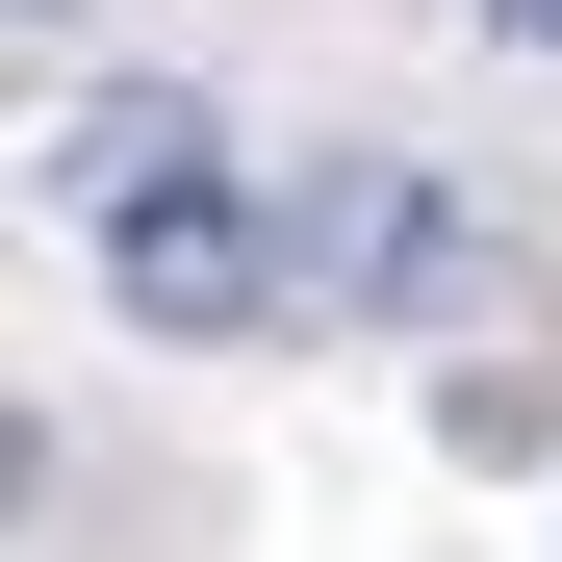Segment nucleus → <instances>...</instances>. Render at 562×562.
Instances as JSON below:
<instances>
[{
    "instance_id": "3",
    "label": "nucleus",
    "mask_w": 562,
    "mask_h": 562,
    "mask_svg": "<svg viewBox=\"0 0 562 562\" xmlns=\"http://www.w3.org/2000/svg\"><path fill=\"white\" fill-rule=\"evenodd\" d=\"M52 154H77V205H103V179H179V154H231V128L179 103V77H103V103H77Z\"/></svg>"
},
{
    "instance_id": "4",
    "label": "nucleus",
    "mask_w": 562,
    "mask_h": 562,
    "mask_svg": "<svg viewBox=\"0 0 562 562\" xmlns=\"http://www.w3.org/2000/svg\"><path fill=\"white\" fill-rule=\"evenodd\" d=\"M486 52H562V0H486Z\"/></svg>"
},
{
    "instance_id": "2",
    "label": "nucleus",
    "mask_w": 562,
    "mask_h": 562,
    "mask_svg": "<svg viewBox=\"0 0 562 562\" xmlns=\"http://www.w3.org/2000/svg\"><path fill=\"white\" fill-rule=\"evenodd\" d=\"M307 281L333 307H460L486 281V205L460 179H307Z\"/></svg>"
},
{
    "instance_id": "5",
    "label": "nucleus",
    "mask_w": 562,
    "mask_h": 562,
    "mask_svg": "<svg viewBox=\"0 0 562 562\" xmlns=\"http://www.w3.org/2000/svg\"><path fill=\"white\" fill-rule=\"evenodd\" d=\"M26 26H77V0H26Z\"/></svg>"
},
{
    "instance_id": "1",
    "label": "nucleus",
    "mask_w": 562,
    "mask_h": 562,
    "mask_svg": "<svg viewBox=\"0 0 562 562\" xmlns=\"http://www.w3.org/2000/svg\"><path fill=\"white\" fill-rule=\"evenodd\" d=\"M103 307H128V333H179V358H231V333H281V307H307V231H281L231 154L103 179Z\"/></svg>"
}]
</instances>
